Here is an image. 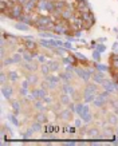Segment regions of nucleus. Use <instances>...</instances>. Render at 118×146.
I'll return each instance as SVG.
<instances>
[{"mask_svg": "<svg viewBox=\"0 0 118 146\" xmlns=\"http://www.w3.org/2000/svg\"><path fill=\"white\" fill-rule=\"evenodd\" d=\"M2 82H3V83L6 82V75H4V74H2Z\"/></svg>", "mask_w": 118, "mask_h": 146, "instance_id": "obj_28", "label": "nucleus"}, {"mask_svg": "<svg viewBox=\"0 0 118 146\" xmlns=\"http://www.w3.org/2000/svg\"><path fill=\"white\" fill-rule=\"evenodd\" d=\"M93 79L97 83H103L105 82V78H103V74L101 71H97V72H94L93 74Z\"/></svg>", "mask_w": 118, "mask_h": 146, "instance_id": "obj_5", "label": "nucleus"}, {"mask_svg": "<svg viewBox=\"0 0 118 146\" xmlns=\"http://www.w3.org/2000/svg\"><path fill=\"white\" fill-rule=\"evenodd\" d=\"M90 135H91L93 138H94V137L97 138L98 135H99V133H98V130H97V129H91V130H90Z\"/></svg>", "mask_w": 118, "mask_h": 146, "instance_id": "obj_20", "label": "nucleus"}, {"mask_svg": "<svg viewBox=\"0 0 118 146\" xmlns=\"http://www.w3.org/2000/svg\"><path fill=\"white\" fill-rule=\"evenodd\" d=\"M40 44L43 46V47H51V43H50V40H40Z\"/></svg>", "mask_w": 118, "mask_h": 146, "instance_id": "obj_22", "label": "nucleus"}, {"mask_svg": "<svg viewBox=\"0 0 118 146\" xmlns=\"http://www.w3.org/2000/svg\"><path fill=\"white\" fill-rule=\"evenodd\" d=\"M50 71H51V70H50V66L48 64H43V66H42V72H43L44 75H48Z\"/></svg>", "mask_w": 118, "mask_h": 146, "instance_id": "obj_14", "label": "nucleus"}, {"mask_svg": "<svg viewBox=\"0 0 118 146\" xmlns=\"http://www.w3.org/2000/svg\"><path fill=\"white\" fill-rule=\"evenodd\" d=\"M48 66H50V70H51V71H56V70L59 68V63L55 62V60H54V62H50Z\"/></svg>", "mask_w": 118, "mask_h": 146, "instance_id": "obj_11", "label": "nucleus"}, {"mask_svg": "<svg viewBox=\"0 0 118 146\" xmlns=\"http://www.w3.org/2000/svg\"><path fill=\"white\" fill-rule=\"evenodd\" d=\"M105 101H106V99H103V97L101 95V97H98V98H97V101H94V105L101 107V106L105 105Z\"/></svg>", "mask_w": 118, "mask_h": 146, "instance_id": "obj_10", "label": "nucleus"}, {"mask_svg": "<svg viewBox=\"0 0 118 146\" xmlns=\"http://www.w3.org/2000/svg\"><path fill=\"white\" fill-rule=\"evenodd\" d=\"M11 119H12V122H13L15 125H19V122L16 121V118H15V117H12V115H11Z\"/></svg>", "mask_w": 118, "mask_h": 146, "instance_id": "obj_26", "label": "nucleus"}, {"mask_svg": "<svg viewBox=\"0 0 118 146\" xmlns=\"http://www.w3.org/2000/svg\"><path fill=\"white\" fill-rule=\"evenodd\" d=\"M95 67H97L98 70H101V71H105V70H107L106 66H101V64H95Z\"/></svg>", "mask_w": 118, "mask_h": 146, "instance_id": "obj_23", "label": "nucleus"}, {"mask_svg": "<svg viewBox=\"0 0 118 146\" xmlns=\"http://www.w3.org/2000/svg\"><path fill=\"white\" fill-rule=\"evenodd\" d=\"M60 103H63V105H69V103H70V99H69L67 94H64V95L60 97Z\"/></svg>", "mask_w": 118, "mask_h": 146, "instance_id": "obj_13", "label": "nucleus"}, {"mask_svg": "<svg viewBox=\"0 0 118 146\" xmlns=\"http://www.w3.org/2000/svg\"><path fill=\"white\" fill-rule=\"evenodd\" d=\"M82 19H83V30H89V28H91L93 24L95 23V17H94V13L91 11L85 12L82 15Z\"/></svg>", "mask_w": 118, "mask_h": 146, "instance_id": "obj_1", "label": "nucleus"}, {"mask_svg": "<svg viewBox=\"0 0 118 146\" xmlns=\"http://www.w3.org/2000/svg\"><path fill=\"white\" fill-rule=\"evenodd\" d=\"M74 7H75V11H79L82 13L90 11V7H89L86 0H83V2H74Z\"/></svg>", "mask_w": 118, "mask_h": 146, "instance_id": "obj_3", "label": "nucleus"}, {"mask_svg": "<svg viewBox=\"0 0 118 146\" xmlns=\"http://www.w3.org/2000/svg\"><path fill=\"white\" fill-rule=\"evenodd\" d=\"M67 2H74V0H67Z\"/></svg>", "mask_w": 118, "mask_h": 146, "instance_id": "obj_31", "label": "nucleus"}, {"mask_svg": "<svg viewBox=\"0 0 118 146\" xmlns=\"http://www.w3.org/2000/svg\"><path fill=\"white\" fill-rule=\"evenodd\" d=\"M15 27L18 28V30H22V31H27L28 30V26H24L23 23H19V24H16Z\"/></svg>", "mask_w": 118, "mask_h": 146, "instance_id": "obj_18", "label": "nucleus"}, {"mask_svg": "<svg viewBox=\"0 0 118 146\" xmlns=\"http://www.w3.org/2000/svg\"><path fill=\"white\" fill-rule=\"evenodd\" d=\"M28 82H30V83H36L38 79H36L35 75H30V77H28Z\"/></svg>", "mask_w": 118, "mask_h": 146, "instance_id": "obj_21", "label": "nucleus"}, {"mask_svg": "<svg viewBox=\"0 0 118 146\" xmlns=\"http://www.w3.org/2000/svg\"><path fill=\"white\" fill-rule=\"evenodd\" d=\"M47 81H50V82H53V83H58L59 82V78L58 77H54V75H48V77H47Z\"/></svg>", "mask_w": 118, "mask_h": 146, "instance_id": "obj_16", "label": "nucleus"}, {"mask_svg": "<svg viewBox=\"0 0 118 146\" xmlns=\"http://www.w3.org/2000/svg\"><path fill=\"white\" fill-rule=\"evenodd\" d=\"M62 118L70 121V119L73 118V110H63V113H62Z\"/></svg>", "mask_w": 118, "mask_h": 146, "instance_id": "obj_7", "label": "nucleus"}, {"mask_svg": "<svg viewBox=\"0 0 118 146\" xmlns=\"http://www.w3.org/2000/svg\"><path fill=\"white\" fill-rule=\"evenodd\" d=\"M75 125H77L78 127H79V126L82 125V122H81V119H77V121H75Z\"/></svg>", "mask_w": 118, "mask_h": 146, "instance_id": "obj_27", "label": "nucleus"}, {"mask_svg": "<svg viewBox=\"0 0 118 146\" xmlns=\"http://www.w3.org/2000/svg\"><path fill=\"white\" fill-rule=\"evenodd\" d=\"M109 122H110L111 125H115L117 122H118V118H117V115H114V114L109 115Z\"/></svg>", "mask_w": 118, "mask_h": 146, "instance_id": "obj_15", "label": "nucleus"}, {"mask_svg": "<svg viewBox=\"0 0 118 146\" xmlns=\"http://www.w3.org/2000/svg\"><path fill=\"white\" fill-rule=\"evenodd\" d=\"M63 46L66 47V48H71V44H70L69 42H66V43H63Z\"/></svg>", "mask_w": 118, "mask_h": 146, "instance_id": "obj_25", "label": "nucleus"}, {"mask_svg": "<svg viewBox=\"0 0 118 146\" xmlns=\"http://www.w3.org/2000/svg\"><path fill=\"white\" fill-rule=\"evenodd\" d=\"M36 122H39V123H46L47 118H46L43 114H38V115H36Z\"/></svg>", "mask_w": 118, "mask_h": 146, "instance_id": "obj_12", "label": "nucleus"}, {"mask_svg": "<svg viewBox=\"0 0 118 146\" xmlns=\"http://www.w3.org/2000/svg\"><path fill=\"white\" fill-rule=\"evenodd\" d=\"M93 58H94V60H97V62L101 59V56H99V51H98V50L93 52Z\"/></svg>", "mask_w": 118, "mask_h": 146, "instance_id": "obj_19", "label": "nucleus"}, {"mask_svg": "<svg viewBox=\"0 0 118 146\" xmlns=\"http://www.w3.org/2000/svg\"><path fill=\"white\" fill-rule=\"evenodd\" d=\"M75 2H83V0H75Z\"/></svg>", "mask_w": 118, "mask_h": 146, "instance_id": "obj_30", "label": "nucleus"}, {"mask_svg": "<svg viewBox=\"0 0 118 146\" xmlns=\"http://www.w3.org/2000/svg\"><path fill=\"white\" fill-rule=\"evenodd\" d=\"M39 62H44V56H43V55L39 56Z\"/></svg>", "mask_w": 118, "mask_h": 146, "instance_id": "obj_29", "label": "nucleus"}, {"mask_svg": "<svg viewBox=\"0 0 118 146\" xmlns=\"http://www.w3.org/2000/svg\"><path fill=\"white\" fill-rule=\"evenodd\" d=\"M3 94H4V97H6V98H9V97H11V94H12V87L11 86H4L3 87Z\"/></svg>", "mask_w": 118, "mask_h": 146, "instance_id": "obj_9", "label": "nucleus"}, {"mask_svg": "<svg viewBox=\"0 0 118 146\" xmlns=\"http://www.w3.org/2000/svg\"><path fill=\"white\" fill-rule=\"evenodd\" d=\"M97 50L99 51V52H102V51L105 50V46H103V44H98V46H97Z\"/></svg>", "mask_w": 118, "mask_h": 146, "instance_id": "obj_24", "label": "nucleus"}, {"mask_svg": "<svg viewBox=\"0 0 118 146\" xmlns=\"http://www.w3.org/2000/svg\"><path fill=\"white\" fill-rule=\"evenodd\" d=\"M102 84H103V87H105V90H106V91H109V93H110V91L114 90V84H113L111 82H109V81H105Z\"/></svg>", "mask_w": 118, "mask_h": 146, "instance_id": "obj_8", "label": "nucleus"}, {"mask_svg": "<svg viewBox=\"0 0 118 146\" xmlns=\"http://www.w3.org/2000/svg\"><path fill=\"white\" fill-rule=\"evenodd\" d=\"M77 74H78L82 79H85V81H87V79L90 78V75H91L89 71H85L83 68H77Z\"/></svg>", "mask_w": 118, "mask_h": 146, "instance_id": "obj_6", "label": "nucleus"}, {"mask_svg": "<svg viewBox=\"0 0 118 146\" xmlns=\"http://www.w3.org/2000/svg\"><path fill=\"white\" fill-rule=\"evenodd\" d=\"M20 42L23 43V46H24L26 50H28V51H31V52L36 54V51H38V44L35 43L34 40H31V39H20Z\"/></svg>", "mask_w": 118, "mask_h": 146, "instance_id": "obj_2", "label": "nucleus"}, {"mask_svg": "<svg viewBox=\"0 0 118 146\" xmlns=\"http://www.w3.org/2000/svg\"><path fill=\"white\" fill-rule=\"evenodd\" d=\"M109 63H110V67H111V68L118 70V55L111 54V55H110V59H109Z\"/></svg>", "mask_w": 118, "mask_h": 146, "instance_id": "obj_4", "label": "nucleus"}, {"mask_svg": "<svg viewBox=\"0 0 118 146\" xmlns=\"http://www.w3.org/2000/svg\"><path fill=\"white\" fill-rule=\"evenodd\" d=\"M8 78L11 79V81H16V79H18V74L15 71H9L8 72Z\"/></svg>", "mask_w": 118, "mask_h": 146, "instance_id": "obj_17", "label": "nucleus"}]
</instances>
